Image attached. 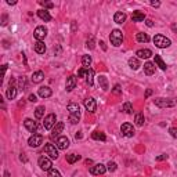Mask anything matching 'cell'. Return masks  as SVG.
I'll list each match as a JSON object with an SVG mask.
<instances>
[{
	"label": "cell",
	"instance_id": "6da1fadb",
	"mask_svg": "<svg viewBox=\"0 0 177 177\" xmlns=\"http://www.w3.org/2000/svg\"><path fill=\"white\" fill-rule=\"evenodd\" d=\"M110 40H111V44L115 47H119L120 44L123 42V33L122 31H119V29H114L112 31V33L110 35Z\"/></svg>",
	"mask_w": 177,
	"mask_h": 177
},
{
	"label": "cell",
	"instance_id": "7a4b0ae2",
	"mask_svg": "<svg viewBox=\"0 0 177 177\" xmlns=\"http://www.w3.org/2000/svg\"><path fill=\"white\" fill-rule=\"evenodd\" d=\"M154 43L156 47H159V49H166V47L170 46V39L166 36H163V35H155L154 36Z\"/></svg>",
	"mask_w": 177,
	"mask_h": 177
},
{
	"label": "cell",
	"instance_id": "3957f363",
	"mask_svg": "<svg viewBox=\"0 0 177 177\" xmlns=\"http://www.w3.org/2000/svg\"><path fill=\"white\" fill-rule=\"evenodd\" d=\"M154 102L159 108H167V107H175L177 104V100L176 98H156Z\"/></svg>",
	"mask_w": 177,
	"mask_h": 177
},
{
	"label": "cell",
	"instance_id": "277c9868",
	"mask_svg": "<svg viewBox=\"0 0 177 177\" xmlns=\"http://www.w3.org/2000/svg\"><path fill=\"white\" fill-rule=\"evenodd\" d=\"M39 166L42 170H46V172H50L53 169V163H51V159L47 158V156H42L39 158Z\"/></svg>",
	"mask_w": 177,
	"mask_h": 177
},
{
	"label": "cell",
	"instance_id": "5b68a950",
	"mask_svg": "<svg viewBox=\"0 0 177 177\" xmlns=\"http://www.w3.org/2000/svg\"><path fill=\"white\" fill-rule=\"evenodd\" d=\"M44 152L49 155L50 159H57L58 158V151L53 144H46V145H44Z\"/></svg>",
	"mask_w": 177,
	"mask_h": 177
},
{
	"label": "cell",
	"instance_id": "8992f818",
	"mask_svg": "<svg viewBox=\"0 0 177 177\" xmlns=\"http://www.w3.org/2000/svg\"><path fill=\"white\" fill-rule=\"evenodd\" d=\"M55 126V115L54 114H50L47 115L46 118H44V122H43V127L46 129V130H50L51 127H54Z\"/></svg>",
	"mask_w": 177,
	"mask_h": 177
},
{
	"label": "cell",
	"instance_id": "52a82bcc",
	"mask_svg": "<svg viewBox=\"0 0 177 177\" xmlns=\"http://www.w3.org/2000/svg\"><path fill=\"white\" fill-rule=\"evenodd\" d=\"M120 132H122V134L125 137H133L136 133L134 127H133V125H130V123H123L122 127H120Z\"/></svg>",
	"mask_w": 177,
	"mask_h": 177
},
{
	"label": "cell",
	"instance_id": "ba28073f",
	"mask_svg": "<svg viewBox=\"0 0 177 177\" xmlns=\"http://www.w3.org/2000/svg\"><path fill=\"white\" fill-rule=\"evenodd\" d=\"M84 108L88 111V112H96V110H97V102H96V100L93 98V97H87L86 100H84Z\"/></svg>",
	"mask_w": 177,
	"mask_h": 177
},
{
	"label": "cell",
	"instance_id": "9c48e42d",
	"mask_svg": "<svg viewBox=\"0 0 177 177\" xmlns=\"http://www.w3.org/2000/svg\"><path fill=\"white\" fill-rule=\"evenodd\" d=\"M33 36L36 37L37 40H40V42H43V39L47 36V28H44V26H37L36 29H35L33 32Z\"/></svg>",
	"mask_w": 177,
	"mask_h": 177
},
{
	"label": "cell",
	"instance_id": "30bf717a",
	"mask_svg": "<svg viewBox=\"0 0 177 177\" xmlns=\"http://www.w3.org/2000/svg\"><path fill=\"white\" fill-rule=\"evenodd\" d=\"M42 143H43V136H42V134H33V136H32V137L28 140V144H29L31 147H33V148L39 147Z\"/></svg>",
	"mask_w": 177,
	"mask_h": 177
},
{
	"label": "cell",
	"instance_id": "8fae6325",
	"mask_svg": "<svg viewBox=\"0 0 177 177\" xmlns=\"http://www.w3.org/2000/svg\"><path fill=\"white\" fill-rule=\"evenodd\" d=\"M107 166H104L102 163H97V165H94V166H91V169H90V172H91V175H96V176H100V175H104L105 172H107Z\"/></svg>",
	"mask_w": 177,
	"mask_h": 177
},
{
	"label": "cell",
	"instance_id": "7c38bea8",
	"mask_svg": "<svg viewBox=\"0 0 177 177\" xmlns=\"http://www.w3.org/2000/svg\"><path fill=\"white\" fill-rule=\"evenodd\" d=\"M57 148L58 149H67L68 147H69V140L65 137V136H60V137L57 138Z\"/></svg>",
	"mask_w": 177,
	"mask_h": 177
},
{
	"label": "cell",
	"instance_id": "4fadbf2b",
	"mask_svg": "<svg viewBox=\"0 0 177 177\" xmlns=\"http://www.w3.org/2000/svg\"><path fill=\"white\" fill-rule=\"evenodd\" d=\"M24 126H25L26 130L31 132V133H36V130H37V123L33 122L32 119H25L24 120Z\"/></svg>",
	"mask_w": 177,
	"mask_h": 177
},
{
	"label": "cell",
	"instance_id": "5bb4252c",
	"mask_svg": "<svg viewBox=\"0 0 177 177\" xmlns=\"http://www.w3.org/2000/svg\"><path fill=\"white\" fill-rule=\"evenodd\" d=\"M63 130H64V123L63 122H57V123H55V126L53 127V132H51V138H53V140L60 137V133Z\"/></svg>",
	"mask_w": 177,
	"mask_h": 177
},
{
	"label": "cell",
	"instance_id": "9a60e30c",
	"mask_svg": "<svg viewBox=\"0 0 177 177\" xmlns=\"http://www.w3.org/2000/svg\"><path fill=\"white\" fill-rule=\"evenodd\" d=\"M51 88H50L49 86H42L39 87V91H37V94H39L42 98H49V97H51Z\"/></svg>",
	"mask_w": 177,
	"mask_h": 177
},
{
	"label": "cell",
	"instance_id": "2e32d148",
	"mask_svg": "<svg viewBox=\"0 0 177 177\" xmlns=\"http://www.w3.org/2000/svg\"><path fill=\"white\" fill-rule=\"evenodd\" d=\"M136 55H137V58H143V60H147V58H149L152 55V51L149 49H141L138 50L137 53H136Z\"/></svg>",
	"mask_w": 177,
	"mask_h": 177
},
{
	"label": "cell",
	"instance_id": "e0dca14e",
	"mask_svg": "<svg viewBox=\"0 0 177 177\" xmlns=\"http://www.w3.org/2000/svg\"><path fill=\"white\" fill-rule=\"evenodd\" d=\"M144 73L145 75H154L155 73V64L154 63H145L144 64Z\"/></svg>",
	"mask_w": 177,
	"mask_h": 177
},
{
	"label": "cell",
	"instance_id": "ac0fdd59",
	"mask_svg": "<svg viewBox=\"0 0 177 177\" xmlns=\"http://www.w3.org/2000/svg\"><path fill=\"white\" fill-rule=\"evenodd\" d=\"M76 86V76L71 75L69 78L67 79V91H72Z\"/></svg>",
	"mask_w": 177,
	"mask_h": 177
},
{
	"label": "cell",
	"instance_id": "d6986e66",
	"mask_svg": "<svg viewBox=\"0 0 177 177\" xmlns=\"http://www.w3.org/2000/svg\"><path fill=\"white\" fill-rule=\"evenodd\" d=\"M68 111H69V115H80V108H79V105L75 104V102L68 104Z\"/></svg>",
	"mask_w": 177,
	"mask_h": 177
},
{
	"label": "cell",
	"instance_id": "ffe728a7",
	"mask_svg": "<svg viewBox=\"0 0 177 177\" xmlns=\"http://www.w3.org/2000/svg\"><path fill=\"white\" fill-rule=\"evenodd\" d=\"M132 19L134 22H141V21H144V19H145V14H144L143 11H134V13H133V15H132Z\"/></svg>",
	"mask_w": 177,
	"mask_h": 177
},
{
	"label": "cell",
	"instance_id": "44dd1931",
	"mask_svg": "<svg viewBox=\"0 0 177 177\" xmlns=\"http://www.w3.org/2000/svg\"><path fill=\"white\" fill-rule=\"evenodd\" d=\"M35 51H36L37 54H44V53H46V44H44V42L37 40V42L35 43Z\"/></svg>",
	"mask_w": 177,
	"mask_h": 177
},
{
	"label": "cell",
	"instance_id": "7402d4cb",
	"mask_svg": "<svg viewBox=\"0 0 177 177\" xmlns=\"http://www.w3.org/2000/svg\"><path fill=\"white\" fill-rule=\"evenodd\" d=\"M44 79V73L42 71H36V72H33V75H32V82L33 83H40Z\"/></svg>",
	"mask_w": 177,
	"mask_h": 177
},
{
	"label": "cell",
	"instance_id": "603a6c76",
	"mask_svg": "<svg viewBox=\"0 0 177 177\" xmlns=\"http://www.w3.org/2000/svg\"><path fill=\"white\" fill-rule=\"evenodd\" d=\"M37 15H39L40 19H43V21H51V15H50V13L44 8V10H39L37 11Z\"/></svg>",
	"mask_w": 177,
	"mask_h": 177
},
{
	"label": "cell",
	"instance_id": "cb8c5ba5",
	"mask_svg": "<svg viewBox=\"0 0 177 177\" xmlns=\"http://www.w3.org/2000/svg\"><path fill=\"white\" fill-rule=\"evenodd\" d=\"M6 96H7L8 100H14L17 97V87L15 86H11V84H10V87L7 88V93H6Z\"/></svg>",
	"mask_w": 177,
	"mask_h": 177
},
{
	"label": "cell",
	"instance_id": "d4e9b609",
	"mask_svg": "<svg viewBox=\"0 0 177 177\" xmlns=\"http://www.w3.org/2000/svg\"><path fill=\"white\" fill-rule=\"evenodd\" d=\"M129 67H130L132 69L137 71L138 68H140V61H138V58H136V57L129 58Z\"/></svg>",
	"mask_w": 177,
	"mask_h": 177
},
{
	"label": "cell",
	"instance_id": "484cf974",
	"mask_svg": "<svg viewBox=\"0 0 177 177\" xmlns=\"http://www.w3.org/2000/svg\"><path fill=\"white\" fill-rule=\"evenodd\" d=\"M114 21L116 22V24H123V22L126 21V14L125 13H120V11H119V13H116L114 15Z\"/></svg>",
	"mask_w": 177,
	"mask_h": 177
},
{
	"label": "cell",
	"instance_id": "4316f807",
	"mask_svg": "<svg viewBox=\"0 0 177 177\" xmlns=\"http://www.w3.org/2000/svg\"><path fill=\"white\" fill-rule=\"evenodd\" d=\"M136 39H137V42H138V43H148V42H149V36H148L147 33H143V32L137 33Z\"/></svg>",
	"mask_w": 177,
	"mask_h": 177
},
{
	"label": "cell",
	"instance_id": "83f0119b",
	"mask_svg": "<svg viewBox=\"0 0 177 177\" xmlns=\"http://www.w3.org/2000/svg\"><path fill=\"white\" fill-rule=\"evenodd\" d=\"M154 64H156V65H158L159 68H161V69H166L167 68V65H166V63H165L163 60H162V57L161 55H155V63Z\"/></svg>",
	"mask_w": 177,
	"mask_h": 177
},
{
	"label": "cell",
	"instance_id": "f1b7e54d",
	"mask_svg": "<svg viewBox=\"0 0 177 177\" xmlns=\"http://www.w3.org/2000/svg\"><path fill=\"white\" fill-rule=\"evenodd\" d=\"M86 80H87V84H88V86H93V83H94V71H93V69H88V71H87Z\"/></svg>",
	"mask_w": 177,
	"mask_h": 177
},
{
	"label": "cell",
	"instance_id": "f546056e",
	"mask_svg": "<svg viewBox=\"0 0 177 177\" xmlns=\"http://www.w3.org/2000/svg\"><path fill=\"white\" fill-rule=\"evenodd\" d=\"M91 137H93L94 140H100V141H105V140H107V137H105V134L102 132H94L93 134H91Z\"/></svg>",
	"mask_w": 177,
	"mask_h": 177
},
{
	"label": "cell",
	"instance_id": "4dcf8cb0",
	"mask_svg": "<svg viewBox=\"0 0 177 177\" xmlns=\"http://www.w3.org/2000/svg\"><path fill=\"white\" fill-rule=\"evenodd\" d=\"M79 159H80V155H76V154H69V155H67V161H68V163H75V162H78Z\"/></svg>",
	"mask_w": 177,
	"mask_h": 177
},
{
	"label": "cell",
	"instance_id": "1f68e13d",
	"mask_svg": "<svg viewBox=\"0 0 177 177\" xmlns=\"http://www.w3.org/2000/svg\"><path fill=\"white\" fill-rule=\"evenodd\" d=\"M98 83H100V86H101L102 90H108V80H107L105 76H100V78H98Z\"/></svg>",
	"mask_w": 177,
	"mask_h": 177
},
{
	"label": "cell",
	"instance_id": "d6a6232c",
	"mask_svg": "<svg viewBox=\"0 0 177 177\" xmlns=\"http://www.w3.org/2000/svg\"><path fill=\"white\" fill-rule=\"evenodd\" d=\"M134 122H136V125H137V126H143L144 122H145L144 115L143 114H137V115H136V118H134Z\"/></svg>",
	"mask_w": 177,
	"mask_h": 177
},
{
	"label": "cell",
	"instance_id": "836d02e7",
	"mask_svg": "<svg viewBox=\"0 0 177 177\" xmlns=\"http://www.w3.org/2000/svg\"><path fill=\"white\" fill-rule=\"evenodd\" d=\"M82 64H83L84 68L90 67V64H91V57L90 55H83V57H82Z\"/></svg>",
	"mask_w": 177,
	"mask_h": 177
},
{
	"label": "cell",
	"instance_id": "e575fe53",
	"mask_svg": "<svg viewBox=\"0 0 177 177\" xmlns=\"http://www.w3.org/2000/svg\"><path fill=\"white\" fill-rule=\"evenodd\" d=\"M43 115H44V107H37L36 111H35V116H36V119L43 118Z\"/></svg>",
	"mask_w": 177,
	"mask_h": 177
},
{
	"label": "cell",
	"instance_id": "d590c367",
	"mask_svg": "<svg viewBox=\"0 0 177 177\" xmlns=\"http://www.w3.org/2000/svg\"><path fill=\"white\" fill-rule=\"evenodd\" d=\"M123 111H125L126 114H132L133 112V105L130 104V102H125V104H123Z\"/></svg>",
	"mask_w": 177,
	"mask_h": 177
},
{
	"label": "cell",
	"instance_id": "8d00e7d4",
	"mask_svg": "<svg viewBox=\"0 0 177 177\" xmlns=\"http://www.w3.org/2000/svg\"><path fill=\"white\" fill-rule=\"evenodd\" d=\"M79 119H80V115H69V122L72 125H76L79 122Z\"/></svg>",
	"mask_w": 177,
	"mask_h": 177
},
{
	"label": "cell",
	"instance_id": "74e56055",
	"mask_svg": "<svg viewBox=\"0 0 177 177\" xmlns=\"http://www.w3.org/2000/svg\"><path fill=\"white\" fill-rule=\"evenodd\" d=\"M47 177H63V176H61V173L58 172V170L51 169V170L49 172V175H47Z\"/></svg>",
	"mask_w": 177,
	"mask_h": 177
},
{
	"label": "cell",
	"instance_id": "f35d334b",
	"mask_svg": "<svg viewBox=\"0 0 177 177\" xmlns=\"http://www.w3.org/2000/svg\"><path fill=\"white\" fill-rule=\"evenodd\" d=\"M107 169L110 170V172H115V170L118 169V165L115 163V162H108V165H107Z\"/></svg>",
	"mask_w": 177,
	"mask_h": 177
},
{
	"label": "cell",
	"instance_id": "ab89813d",
	"mask_svg": "<svg viewBox=\"0 0 177 177\" xmlns=\"http://www.w3.org/2000/svg\"><path fill=\"white\" fill-rule=\"evenodd\" d=\"M87 71H88V68H82V69H79L78 76H79V78H86V76H87Z\"/></svg>",
	"mask_w": 177,
	"mask_h": 177
},
{
	"label": "cell",
	"instance_id": "60d3db41",
	"mask_svg": "<svg viewBox=\"0 0 177 177\" xmlns=\"http://www.w3.org/2000/svg\"><path fill=\"white\" fill-rule=\"evenodd\" d=\"M86 46H87V49H90V50H93L94 47H96V44H94V37H93V36H91L90 39H88L87 42H86Z\"/></svg>",
	"mask_w": 177,
	"mask_h": 177
},
{
	"label": "cell",
	"instance_id": "b9f144b4",
	"mask_svg": "<svg viewBox=\"0 0 177 177\" xmlns=\"http://www.w3.org/2000/svg\"><path fill=\"white\" fill-rule=\"evenodd\" d=\"M18 83H19V88H22V90H25L26 87V79L25 78H19V80H18Z\"/></svg>",
	"mask_w": 177,
	"mask_h": 177
},
{
	"label": "cell",
	"instance_id": "7bdbcfd3",
	"mask_svg": "<svg viewBox=\"0 0 177 177\" xmlns=\"http://www.w3.org/2000/svg\"><path fill=\"white\" fill-rule=\"evenodd\" d=\"M112 91H114V94H120V93H122V88H120L119 84H115L114 90H112Z\"/></svg>",
	"mask_w": 177,
	"mask_h": 177
},
{
	"label": "cell",
	"instance_id": "ee69618b",
	"mask_svg": "<svg viewBox=\"0 0 177 177\" xmlns=\"http://www.w3.org/2000/svg\"><path fill=\"white\" fill-rule=\"evenodd\" d=\"M169 133H170V136H172V137L177 138V127H172V129L169 130Z\"/></svg>",
	"mask_w": 177,
	"mask_h": 177
},
{
	"label": "cell",
	"instance_id": "f6af8a7d",
	"mask_svg": "<svg viewBox=\"0 0 177 177\" xmlns=\"http://www.w3.org/2000/svg\"><path fill=\"white\" fill-rule=\"evenodd\" d=\"M39 3H40L42 6H44L46 8H51V7H53V3H50V2H39Z\"/></svg>",
	"mask_w": 177,
	"mask_h": 177
},
{
	"label": "cell",
	"instance_id": "bcb514c9",
	"mask_svg": "<svg viewBox=\"0 0 177 177\" xmlns=\"http://www.w3.org/2000/svg\"><path fill=\"white\" fill-rule=\"evenodd\" d=\"M166 159H167V155H166V154H162V155L156 156V161H158V162H161V161H166Z\"/></svg>",
	"mask_w": 177,
	"mask_h": 177
},
{
	"label": "cell",
	"instance_id": "7dc6e473",
	"mask_svg": "<svg viewBox=\"0 0 177 177\" xmlns=\"http://www.w3.org/2000/svg\"><path fill=\"white\" fill-rule=\"evenodd\" d=\"M29 101H31V102H36L37 101V97L35 96V94H31V96H29Z\"/></svg>",
	"mask_w": 177,
	"mask_h": 177
},
{
	"label": "cell",
	"instance_id": "c3c4849f",
	"mask_svg": "<svg viewBox=\"0 0 177 177\" xmlns=\"http://www.w3.org/2000/svg\"><path fill=\"white\" fill-rule=\"evenodd\" d=\"M151 6H152V7H159V6H161V2H155V0H152Z\"/></svg>",
	"mask_w": 177,
	"mask_h": 177
},
{
	"label": "cell",
	"instance_id": "681fc988",
	"mask_svg": "<svg viewBox=\"0 0 177 177\" xmlns=\"http://www.w3.org/2000/svg\"><path fill=\"white\" fill-rule=\"evenodd\" d=\"M145 24H147V26H149V28H152V26H154V22H152L151 19H147Z\"/></svg>",
	"mask_w": 177,
	"mask_h": 177
},
{
	"label": "cell",
	"instance_id": "f907efd6",
	"mask_svg": "<svg viewBox=\"0 0 177 177\" xmlns=\"http://www.w3.org/2000/svg\"><path fill=\"white\" fill-rule=\"evenodd\" d=\"M6 24H7V15H3V18H2V25H6Z\"/></svg>",
	"mask_w": 177,
	"mask_h": 177
},
{
	"label": "cell",
	"instance_id": "816d5d0a",
	"mask_svg": "<svg viewBox=\"0 0 177 177\" xmlns=\"http://www.w3.org/2000/svg\"><path fill=\"white\" fill-rule=\"evenodd\" d=\"M100 44H101L102 50H107V46H105V43H104V42H100Z\"/></svg>",
	"mask_w": 177,
	"mask_h": 177
},
{
	"label": "cell",
	"instance_id": "f5cc1de1",
	"mask_svg": "<svg viewBox=\"0 0 177 177\" xmlns=\"http://www.w3.org/2000/svg\"><path fill=\"white\" fill-rule=\"evenodd\" d=\"M172 29H173L175 32H177V24H173V25H172Z\"/></svg>",
	"mask_w": 177,
	"mask_h": 177
},
{
	"label": "cell",
	"instance_id": "db71d44e",
	"mask_svg": "<svg viewBox=\"0 0 177 177\" xmlns=\"http://www.w3.org/2000/svg\"><path fill=\"white\" fill-rule=\"evenodd\" d=\"M7 4H15V2H11V0H7Z\"/></svg>",
	"mask_w": 177,
	"mask_h": 177
},
{
	"label": "cell",
	"instance_id": "11a10c76",
	"mask_svg": "<svg viewBox=\"0 0 177 177\" xmlns=\"http://www.w3.org/2000/svg\"><path fill=\"white\" fill-rule=\"evenodd\" d=\"M151 93H152L151 90H147V94H145V96H147V97H148V96H151Z\"/></svg>",
	"mask_w": 177,
	"mask_h": 177
},
{
	"label": "cell",
	"instance_id": "9f6ffc18",
	"mask_svg": "<svg viewBox=\"0 0 177 177\" xmlns=\"http://www.w3.org/2000/svg\"><path fill=\"white\" fill-rule=\"evenodd\" d=\"M4 177H11V176H10V173L8 172H4Z\"/></svg>",
	"mask_w": 177,
	"mask_h": 177
},
{
	"label": "cell",
	"instance_id": "6f0895ef",
	"mask_svg": "<svg viewBox=\"0 0 177 177\" xmlns=\"http://www.w3.org/2000/svg\"><path fill=\"white\" fill-rule=\"evenodd\" d=\"M91 163H93V162H91L90 159H87V161H86V165H91Z\"/></svg>",
	"mask_w": 177,
	"mask_h": 177
}]
</instances>
